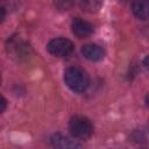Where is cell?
Segmentation results:
<instances>
[{"label": "cell", "mask_w": 149, "mask_h": 149, "mask_svg": "<svg viewBox=\"0 0 149 149\" xmlns=\"http://www.w3.org/2000/svg\"><path fill=\"white\" fill-rule=\"evenodd\" d=\"M64 80L68 87L77 93L84 92L87 88L90 83L87 73L78 66L68 68L64 72Z\"/></svg>", "instance_id": "6da1fadb"}, {"label": "cell", "mask_w": 149, "mask_h": 149, "mask_svg": "<svg viewBox=\"0 0 149 149\" xmlns=\"http://www.w3.org/2000/svg\"><path fill=\"white\" fill-rule=\"evenodd\" d=\"M69 129H70V133L73 135V137L86 140L93 133V125L87 118L77 115L70 120Z\"/></svg>", "instance_id": "7a4b0ae2"}, {"label": "cell", "mask_w": 149, "mask_h": 149, "mask_svg": "<svg viewBox=\"0 0 149 149\" xmlns=\"http://www.w3.org/2000/svg\"><path fill=\"white\" fill-rule=\"evenodd\" d=\"M47 49H48V51L52 56H56V57H65V56H69L73 51L74 45L68 38L57 37V38L51 40L48 43Z\"/></svg>", "instance_id": "3957f363"}, {"label": "cell", "mask_w": 149, "mask_h": 149, "mask_svg": "<svg viewBox=\"0 0 149 149\" xmlns=\"http://www.w3.org/2000/svg\"><path fill=\"white\" fill-rule=\"evenodd\" d=\"M71 28H72V33L79 37V38H85V37H88L92 33H93V26L87 22V21H84L79 17H76L72 23H71Z\"/></svg>", "instance_id": "277c9868"}, {"label": "cell", "mask_w": 149, "mask_h": 149, "mask_svg": "<svg viewBox=\"0 0 149 149\" xmlns=\"http://www.w3.org/2000/svg\"><path fill=\"white\" fill-rule=\"evenodd\" d=\"M81 54L84 55L85 58H87L88 61H92V62H98V61H101L105 56V51L101 47L97 45V44H93V43H90V44H85L83 45L81 48Z\"/></svg>", "instance_id": "5b68a950"}, {"label": "cell", "mask_w": 149, "mask_h": 149, "mask_svg": "<svg viewBox=\"0 0 149 149\" xmlns=\"http://www.w3.org/2000/svg\"><path fill=\"white\" fill-rule=\"evenodd\" d=\"M51 144L56 148H79L80 144L78 142H76L74 140H70L69 137L57 133L55 135H52L51 137Z\"/></svg>", "instance_id": "8992f818"}, {"label": "cell", "mask_w": 149, "mask_h": 149, "mask_svg": "<svg viewBox=\"0 0 149 149\" xmlns=\"http://www.w3.org/2000/svg\"><path fill=\"white\" fill-rule=\"evenodd\" d=\"M132 10L136 17L140 20H147L149 14V2L148 0H134L132 3Z\"/></svg>", "instance_id": "52a82bcc"}, {"label": "cell", "mask_w": 149, "mask_h": 149, "mask_svg": "<svg viewBox=\"0 0 149 149\" xmlns=\"http://www.w3.org/2000/svg\"><path fill=\"white\" fill-rule=\"evenodd\" d=\"M79 5L83 10L88 13H95L100 9L102 0H79Z\"/></svg>", "instance_id": "ba28073f"}, {"label": "cell", "mask_w": 149, "mask_h": 149, "mask_svg": "<svg viewBox=\"0 0 149 149\" xmlns=\"http://www.w3.org/2000/svg\"><path fill=\"white\" fill-rule=\"evenodd\" d=\"M54 2H55L56 8L62 12L71 9L74 5V0H54Z\"/></svg>", "instance_id": "9c48e42d"}, {"label": "cell", "mask_w": 149, "mask_h": 149, "mask_svg": "<svg viewBox=\"0 0 149 149\" xmlns=\"http://www.w3.org/2000/svg\"><path fill=\"white\" fill-rule=\"evenodd\" d=\"M6 107H7V101H6V99H5L2 95H0V113H2V112L6 109Z\"/></svg>", "instance_id": "30bf717a"}, {"label": "cell", "mask_w": 149, "mask_h": 149, "mask_svg": "<svg viewBox=\"0 0 149 149\" xmlns=\"http://www.w3.org/2000/svg\"><path fill=\"white\" fill-rule=\"evenodd\" d=\"M5 16H6V12H5V9H3V8L0 6V23L3 21Z\"/></svg>", "instance_id": "8fae6325"}, {"label": "cell", "mask_w": 149, "mask_h": 149, "mask_svg": "<svg viewBox=\"0 0 149 149\" xmlns=\"http://www.w3.org/2000/svg\"><path fill=\"white\" fill-rule=\"evenodd\" d=\"M0 83H1V74H0Z\"/></svg>", "instance_id": "7c38bea8"}]
</instances>
